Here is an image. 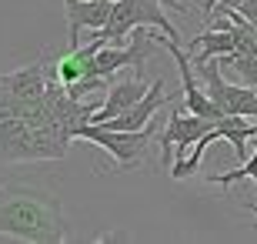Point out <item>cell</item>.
<instances>
[{"label": "cell", "mask_w": 257, "mask_h": 244, "mask_svg": "<svg viewBox=\"0 0 257 244\" xmlns=\"http://www.w3.org/2000/svg\"><path fill=\"white\" fill-rule=\"evenodd\" d=\"M254 181V194H257V141H254V154L247 160H240L237 171H227V174H214L210 184H220V188H230V184H237V181Z\"/></svg>", "instance_id": "5bb4252c"}, {"label": "cell", "mask_w": 257, "mask_h": 244, "mask_svg": "<svg viewBox=\"0 0 257 244\" xmlns=\"http://www.w3.org/2000/svg\"><path fill=\"white\" fill-rule=\"evenodd\" d=\"M240 4H244V0H220L217 7H214V10H210V14H207V20L214 17V14H217V10H227V7H240Z\"/></svg>", "instance_id": "2e32d148"}, {"label": "cell", "mask_w": 257, "mask_h": 244, "mask_svg": "<svg viewBox=\"0 0 257 244\" xmlns=\"http://www.w3.org/2000/svg\"><path fill=\"white\" fill-rule=\"evenodd\" d=\"M147 94H151V87L144 84V80H137V77L117 80V84L107 87V101L94 111V121H90V124H107V121H114V117H120L124 111H131L134 104L141 101V97H147Z\"/></svg>", "instance_id": "8fae6325"}, {"label": "cell", "mask_w": 257, "mask_h": 244, "mask_svg": "<svg viewBox=\"0 0 257 244\" xmlns=\"http://www.w3.org/2000/svg\"><path fill=\"white\" fill-rule=\"evenodd\" d=\"M107 40L100 34H94L90 44H80V47H70L64 57H57V64H54V77H57L64 87H74L80 84L84 77H90V64H94V54L104 47Z\"/></svg>", "instance_id": "7c38bea8"}, {"label": "cell", "mask_w": 257, "mask_h": 244, "mask_svg": "<svg viewBox=\"0 0 257 244\" xmlns=\"http://www.w3.org/2000/svg\"><path fill=\"white\" fill-rule=\"evenodd\" d=\"M114 0H64V17H67V44L80 47V34L87 27L100 30L110 20Z\"/></svg>", "instance_id": "9c48e42d"}, {"label": "cell", "mask_w": 257, "mask_h": 244, "mask_svg": "<svg viewBox=\"0 0 257 244\" xmlns=\"http://www.w3.org/2000/svg\"><path fill=\"white\" fill-rule=\"evenodd\" d=\"M157 134H161V124L151 121L147 127H141V131H110L104 124H84V127L77 131V137L104 147L120 171H134V168H141L147 147L157 144Z\"/></svg>", "instance_id": "3957f363"}, {"label": "cell", "mask_w": 257, "mask_h": 244, "mask_svg": "<svg viewBox=\"0 0 257 244\" xmlns=\"http://www.w3.org/2000/svg\"><path fill=\"white\" fill-rule=\"evenodd\" d=\"M220 57H210L204 64H194L200 84L207 91V97L217 104L224 114H240V117H257V87L247 84H227L220 74Z\"/></svg>", "instance_id": "8992f818"}, {"label": "cell", "mask_w": 257, "mask_h": 244, "mask_svg": "<svg viewBox=\"0 0 257 244\" xmlns=\"http://www.w3.org/2000/svg\"><path fill=\"white\" fill-rule=\"evenodd\" d=\"M254 224H257V207H254Z\"/></svg>", "instance_id": "d6986e66"}, {"label": "cell", "mask_w": 257, "mask_h": 244, "mask_svg": "<svg viewBox=\"0 0 257 244\" xmlns=\"http://www.w3.org/2000/svg\"><path fill=\"white\" fill-rule=\"evenodd\" d=\"M214 127H217V117H200V114H194V111L184 114L181 107H174L171 117H167V124H164V131L157 134L164 171H171L174 160L187 157V150H191L204 134L214 131Z\"/></svg>", "instance_id": "5b68a950"}, {"label": "cell", "mask_w": 257, "mask_h": 244, "mask_svg": "<svg viewBox=\"0 0 257 244\" xmlns=\"http://www.w3.org/2000/svg\"><path fill=\"white\" fill-rule=\"evenodd\" d=\"M220 64L230 67L247 87H257V50H234V54H224Z\"/></svg>", "instance_id": "4fadbf2b"}, {"label": "cell", "mask_w": 257, "mask_h": 244, "mask_svg": "<svg viewBox=\"0 0 257 244\" xmlns=\"http://www.w3.org/2000/svg\"><path fill=\"white\" fill-rule=\"evenodd\" d=\"M187 4H191V0H187Z\"/></svg>", "instance_id": "ffe728a7"}, {"label": "cell", "mask_w": 257, "mask_h": 244, "mask_svg": "<svg viewBox=\"0 0 257 244\" xmlns=\"http://www.w3.org/2000/svg\"><path fill=\"white\" fill-rule=\"evenodd\" d=\"M240 44H237V30H234V24H230L227 14H220L217 27H207L200 30L197 37L191 40V47H187V54H191L194 64H204V60H210V57H224V54H234Z\"/></svg>", "instance_id": "30bf717a"}, {"label": "cell", "mask_w": 257, "mask_h": 244, "mask_svg": "<svg viewBox=\"0 0 257 244\" xmlns=\"http://www.w3.org/2000/svg\"><path fill=\"white\" fill-rule=\"evenodd\" d=\"M161 7H164V0H114L110 20L100 30H94V34H100L107 44H117L120 37H127L137 27H157L167 37H181Z\"/></svg>", "instance_id": "277c9868"}, {"label": "cell", "mask_w": 257, "mask_h": 244, "mask_svg": "<svg viewBox=\"0 0 257 244\" xmlns=\"http://www.w3.org/2000/svg\"><path fill=\"white\" fill-rule=\"evenodd\" d=\"M50 70L47 57H40L34 64L20 67L14 74H0V107H20V104H37L50 91Z\"/></svg>", "instance_id": "52a82bcc"}, {"label": "cell", "mask_w": 257, "mask_h": 244, "mask_svg": "<svg viewBox=\"0 0 257 244\" xmlns=\"http://www.w3.org/2000/svg\"><path fill=\"white\" fill-rule=\"evenodd\" d=\"M217 4H220V0H207V4H204V17H207V14H210L214 7H217Z\"/></svg>", "instance_id": "ac0fdd59"}, {"label": "cell", "mask_w": 257, "mask_h": 244, "mask_svg": "<svg viewBox=\"0 0 257 244\" xmlns=\"http://www.w3.org/2000/svg\"><path fill=\"white\" fill-rule=\"evenodd\" d=\"M164 7H174V10H181V14H191L187 4H181V0H164Z\"/></svg>", "instance_id": "e0dca14e"}, {"label": "cell", "mask_w": 257, "mask_h": 244, "mask_svg": "<svg viewBox=\"0 0 257 244\" xmlns=\"http://www.w3.org/2000/svg\"><path fill=\"white\" fill-rule=\"evenodd\" d=\"M237 10H240V14H244V17H247L250 24L257 27V0H244V4H240Z\"/></svg>", "instance_id": "9a60e30c"}, {"label": "cell", "mask_w": 257, "mask_h": 244, "mask_svg": "<svg viewBox=\"0 0 257 244\" xmlns=\"http://www.w3.org/2000/svg\"><path fill=\"white\" fill-rule=\"evenodd\" d=\"M0 234L30 244H60L67 237L60 197L34 181L0 184Z\"/></svg>", "instance_id": "6da1fadb"}, {"label": "cell", "mask_w": 257, "mask_h": 244, "mask_svg": "<svg viewBox=\"0 0 257 244\" xmlns=\"http://www.w3.org/2000/svg\"><path fill=\"white\" fill-rule=\"evenodd\" d=\"M161 40L147 34V30H137L134 40L127 47H114V44H104V47L94 54V64H90V77H114L120 74L124 67H137V64H147L154 57V47Z\"/></svg>", "instance_id": "ba28073f"}, {"label": "cell", "mask_w": 257, "mask_h": 244, "mask_svg": "<svg viewBox=\"0 0 257 244\" xmlns=\"http://www.w3.org/2000/svg\"><path fill=\"white\" fill-rule=\"evenodd\" d=\"M70 147L60 134L44 131L24 121L20 114L0 107V160L4 164H27V160H60Z\"/></svg>", "instance_id": "7a4b0ae2"}]
</instances>
